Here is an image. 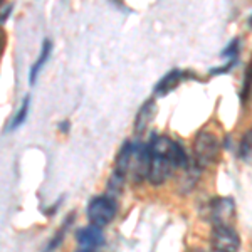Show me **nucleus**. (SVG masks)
<instances>
[{
	"label": "nucleus",
	"instance_id": "1",
	"mask_svg": "<svg viewBox=\"0 0 252 252\" xmlns=\"http://www.w3.org/2000/svg\"><path fill=\"white\" fill-rule=\"evenodd\" d=\"M220 153V141L212 131L197 133L193 140V157L198 166H209L214 165Z\"/></svg>",
	"mask_w": 252,
	"mask_h": 252
},
{
	"label": "nucleus",
	"instance_id": "2",
	"mask_svg": "<svg viewBox=\"0 0 252 252\" xmlns=\"http://www.w3.org/2000/svg\"><path fill=\"white\" fill-rule=\"evenodd\" d=\"M116 202L109 195H99L94 197L88 205V219L91 225L94 227H104L108 225L113 219L116 217Z\"/></svg>",
	"mask_w": 252,
	"mask_h": 252
},
{
	"label": "nucleus",
	"instance_id": "3",
	"mask_svg": "<svg viewBox=\"0 0 252 252\" xmlns=\"http://www.w3.org/2000/svg\"><path fill=\"white\" fill-rule=\"evenodd\" d=\"M209 217L214 227H232L235 220V204L232 197H217L209 204Z\"/></svg>",
	"mask_w": 252,
	"mask_h": 252
},
{
	"label": "nucleus",
	"instance_id": "4",
	"mask_svg": "<svg viewBox=\"0 0 252 252\" xmlns=\"http://www.w3.org/2000/svg\"><path fill=\"white\" fill-rule=\"evenodd\" d=\"M150 172V152L148 146L143 145H133L131 150V157H129V163H128V172L126 175H129L135 184H140L145 178H148Z\"/></svg>",
	"mask_w": 252,
	"mask_h": 252
},
{
	"label": "nucleus",
	"instance_id": "5",
	"mask_svg": "<svg viewBox=\"0 0 252 252\" xmlns=\"http://www.w3.org/2000/svg\"><path fill=\"white\" fill-rule=\"evenodd\" d=\"M210 246L214 252H239L241 237L234 227H214L210 234Z\"/></svg>",
	"mask_w": 252,
	"mask_h": 252
},
{
	"label": "nucleus",
	"instance_id": "6",
	"mask_svg": "<svg viewBox=\"0 0 252 252\" xmlns=\"http://www.w3.org/2000/svg\"><path fill=\"white\" fill-rule=\"evenodd\" d=\"M177 170V166L170 158L161 157V155H153L150 153V172H148V180L153 185H163L172 173Z\"/></svg>",
	"mask_w": 252,
	"mask_h": 252
},
{
	"label": "nucleus",
	"instance_id": "7",
	"mask_svg": "<svg viewBox=\"0 0 252 252\" xmlns=\"http://www.w3.org/2000/svg\"><path fill=\"white\" fill-rule=\"evenodd\" d=\"M76 239H78L81 252H94L104 242L103 230L94 225H88L79 229L78 234H76Z\"/></svg>",
	"mask_w": 252,
	"mask_h": 252
},
{
	"label": "nucleus",
	"instance_id": "8",
	"mask_svg": "<svg viewBox=\"0 0 252 252\" xmlns=\"http://www.w3.org/2000/svg\"><path fill=\"white\" fill-rule=\"evenodd\" d=\"M155 115H157L155 99H146L143 103V106L138 109L136 118H135V125H133V129H135L136 135H143L145 129L148 128V125L153 121Z\"/></svg>",
	"mask_w": 252,
	"mask_h": 252
},
{
	"label": "nucleus",
	"instance_id": "9",
	"mask_svg": "<svg viewBox=\"0 0 252 252\" xmlns=\"http://www.w3.org/2000/svg\"><path fill=\"white\" fill-rule=\"evenodd\" d=\"M182 78H184V74H182L180 69H172L163 79L158 81V84L155 86V94H158V96L168 94L172 89H175L178 84H180Z\"/></svg>",
	"mask_w": 252,
	"mask_h": 252
},
{
	"label": "nucleus",
	"instance_id": "10",
	"mask_svg": "<svg viewBox=\"0 0 252 252\" xmlns=\"http://www.w3.org/2000/svg\"><path fill=\"white\" fill-rule=\"evenodd\" d=\"M51 51H52V42L49 39L44 40V44H42V49H40V54H39V59L34 63V66H32L31 69V84H34L35 83V79H37V74L40 71H42V67H44V64L49 61V56H51Z\"/></svg>",
	"mask_w": 252,
	"mask_h": 252
},
{
	"label": "nucleus",
	"instance_id": "11",
	"mask_svg": "<svg viewBox=\"0 0 252 252\" xmlns=\"http://www.w3.org/2000/svg\"><path fill=\"white\" fill-rule=\"evenodd\" d=\"M131 150L133 145L131 143H125L123 148L120 150L116 157V165H115V173L120 175V177H126V172H128V163H129V157H131Z\"/></svg>",
	"mask_w": 252,
	"mask_h": 252
},
{
	"label": "nucleus",
	"instance_id": "12",
	"mask_svg": "<svg viewBox=\"0 0 252 252\" xmlns=\"http://www.w3.org/2000/svg\"><path fill=\"white\" fill-rule=\"evenodd\" d=\"M239 157L244 161H252V128L244 133L241 145H239Z\"/></svg>",
	"mask_w": 252,
	"mask_h": 252
},
{
	"label": "nucleus",
	"instance_id": "13",
	"mask_svg": "<svg viewBox=\"0 0 252 252\" xmlns=\"http://www.w3.org/2000/svg\"><path fill=\"white\" fill-rule=\"evenodd\" d=\"M251 93H252V59H251V63L247 64L246 76H244V81H242V89H241V101H242V104L247 103Z\"/></svg>",
	"mask_w": 252,
	"mask_h": 252
},
{
	"label": "nucleus",
	"instance_id": "14",
	"mask_svg": "<svg viewBox=\"0 0 252 252\" xmlns=\"http://www.w3.org/2000/svg\"><path fill=\"white\" fill-rule=\"evenodd\" d=\"M29 104H31V99H29V96H27L26 99L22 101V106L19 108V113L14 116V120H12L10 129H15L24 125V121L27 120V115H29Z\"/></svg>",
	"mask_w": 252,
	"mask_h": 252
},
{
	"label": "nucleus",
	"instance_id": "15",
	"mask_svg": "<svg viewBox=\"0 0 252 252\" xmlns=\"http://www.w3.org/2000/svg\"><path fill=\"white\" fill-rule=\"evenodd\" d=\"M239 51H241V39H234L232 42L220 52V56L225 59H230V61H234V63H237Z\"/></svg>",
	"mask_w": 252,
	"mask_h": 252
},
{
	"label": "nucleus",
	"instance_id": "16",
	"mask_svg": "<svg viewBox=\"0 0 252 252\" xmlns=\"http://www.w3.org/2000/svg\"><path fill=\"white\" fill-rule=\"evenodd\" d=\"M64 232H66V229H64V227H63V229H59V232L56 234V237H52V241L49 242V246L46 247V251H44V252H52L54 249H58L59 244L63 242V239H64Z\"/></svg>",
	"mask_w": 252,
	"mask_h": 252
},
{
	"label": "nucleus",
	"instance_id": "17",
	"mask_svg": "<svg viewBox=\"0 0 252 252\" xmlns=\"http://www.w3.org/2000/svg\"><path fill=\"white\" fill-rule=\"evenodd\" d=\"M189 252H207V251H204V249H198V247H193V249H190Z\"/></svg>",
	"mask_w": 252,
	"mask_h": 252
}]
</instances>
